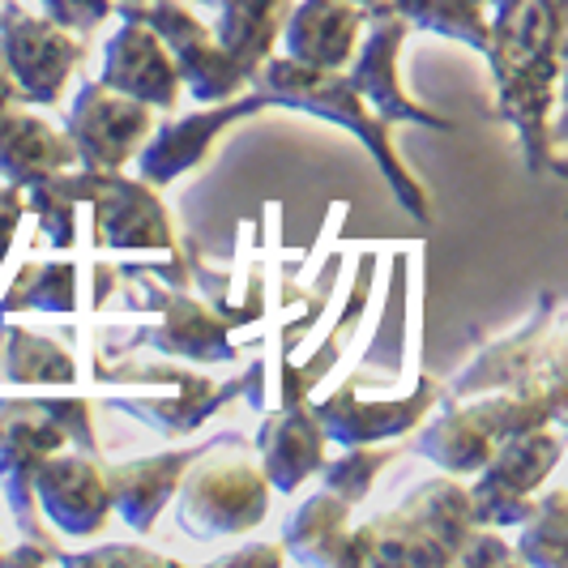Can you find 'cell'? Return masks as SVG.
I'll return each mask as SVG.
<instances>
[{
  "label": "cell",
  "mask_w": 568,
  "mask_h": 568,
  "mask_svg": "<svg viewBox=\"0 0 568 568\" xmlns=\"http://www.w3.org/2000/svg\"><path fill=\"white\" fill-rule=\"evenodd\" d=\"M517 526H521V535L513 542V556L521 565L560 568L568 556V491L551 487V491L535 496L530 513Z\"/></svg>",
  "instance_id": "26"
},
{
  "label": "cell",
  "mask_w": 568,
  "mask_h": 568,
  "mask_svg": "<svg viewBox=\"0 0 568 568\" xmlns=\"http://www.w3.org/2000/svg\"><path fill=\"white\" fill-rule=\"evenodd\" d=\"M440 402H445V410L415 436V449H419L432 466H440L445 475H475L487 457H491L496 440H491L466 410H457L449 398H440Z\"/></svg>",
  "instance_id": "24"
},
{
  "label": "cell",
  "mask_w": 568,
  "mask_h": 568,
  "mask_svg": "<svg viewBox=\"0 0 568 568\" xmlns=\"http://www.w3.org/2000/svg\"><path fill=\"white\" fill-rule=\"evenodd\" d=\"M159 300H138V304H154L159 308V325H150L142 334V342H150L154 351L175 355V359H205V364H219V359H235V346H231V325L227 313L201 304L193 295H184L180 286L163 291L154 286Z\"/></svg>",
  "instance_id": "17"
},
{
  "label": "cell",
  "mask_w": 568,
  "mask_h": 568,
  "mask_svg": "<svg viewBox=\"0 0 568 568\" xmlns=\"http://www.w3.org/2000/svg\"><path fill=\"white\" fill-rule=\"evenodd\" d=\"M43 406L52 410V419L60 424L64 440L73 449H90L94 454V415H90V402L85 398H43Z\"/></svg>",
  "instance_id": "31"
},
{
  "label": "cell",
  "mask_w": 568,
  "mask_h": 568,
  "mask_svg": "<svg viewBox=\"0 0 568 568\" xmlns=\"http://www.w3.org/2000/svg\"><path fill=\"white\" fill-rule=\"evenodd\" d=\"M115 4H142V0H115Z\"/></svg>",
  "instance_id": "40"
},
{
  "label": "cell",
  "mask_w": 568,
  "mask_h": 568,
  "mask_svg": "<svg viewBox=\"0 0 568 568\" xmlns=\"http://www.w3.org/2000/svg\"><path fill=\"white\" fill-rule=\"evenodd\" d=\"M60 184L94 210V240L103 248H129V253H168L175 244L168 205L159 201L154 184H145L142 175H124V171H60Z\"/></svg>",
  "instance_id": "5"
},
{
  "label": "cell",
  "mask_w": 568,
  "mask_h": 568,
  "mask_svg": "<svg viewBox=\"0 0 568 568\" xmlns=\"http://www.w3.org/2000/svg\"><path fill=\"white\" fill-rule=\"evenodd\" d=\"M560 457H565V440L560 432H551V424L500 440L470 484V505L479 526H496V530L517 526L530 513L542 484L551 479V470L560 466Z\"/></svg>",
  "instance_id": "7"
},
{
  "label": "cell",
  "mask_w": 568,
  "mask_h": 568,
  "mask_svg": "<svg viewBox=\"0 0 568 568\" xmlns=\"http://www.w3.org/2000/svg\"><path fill=\"white\" fill-rule=\"evenodd\" d=\"M227 565H283V542H253L244 551H231L219 560V568Z\"/></svg>",
  "instance_id": "36"
},
{
  "label": "cell",
  "mask_w": 568,
  "mask_h": 568,
  "mask_svg": "<svg viewBox=\"0 0 568 568\" xmlns=\"http://www.w3.org/2000/svg\"><path fill=\"white\" fill-rule=\"evenodd\" d=\"M0 57L18 85V103L57 108L85 48L78 30L60 27L48 13H30L18 0H0Z\"/></svg>",
  "instance_id": "6"
},
{
  "label": "cell",
  "mask_w": 568,
  "mask_h": 568,
  "mask_svg": "<svg viewBox=\"0 0 568 568\" xmlns=\"http://www.w3.org/2000/svg\"><path fill=\"white\" fill-rule=\"evenodd\" d=\"M22 214H27L22 189L9 184V180H0V265H4V256H9V248H13V235H18Z\"/></svg>",
  "instance_id": "35"
},
{
  "label": "cell",
  "mask_w": 568,
  "mask_h": 568,
  "mask_svg": "<svg viewBox=\"0 0 568 568\" xmlns=\"http://www.w3.org/2000/svg\"><path fill=\"white\" fill-rule=\"evenodd\" d=\"M159 381L168 385L163 394H115L112 406L142 419V424L159 427L168 436H184L201 427L219 406H227L231 394H240V381L231 385H219V381H205V376H193L184 368H171V364H159Z\"/></svg>",
  "instance_id": "18"
},
{
  "label": "cell",
  "mask_w": 568,
  "mask_h": 568,
  "mask_svg": "<svg viewBox=\"0 0 568 568\" xmlns=\"http://www.w3.org/2000/svg\"><path fill=\"white\" fill-rule=\"evenodd\" d=\"M0 376L22 385H73V355L27 329H0Z\"/></svg>",
  "instance_id": "27"
},
{
  "label": "cell",
  "mask_w": 568,
  "mask_h": 568,
  "mask_svg": "<svg viewBox=\"0 0 568 568\" xmlns=\"http://www.w3.org/2000/svg\"><path fill=\"white\" fill-rule=\"evenodd\" d=\"M484 57L491 64V78H496V115H505L517 129L526 168L565 171V163H560L565 145H560V124H556L560 57L513 48L500 34H487Z\"/></svg>",
  "instance_id": "3"
},
{
  "label": "cell",
  "mask_w": 568,
  "mask_h": 568,
  "mask_svg": "<svg viewBox=\"0 0 568 568\" xmlns=\"http://www.w3.org/2000/svg\"><path fill=\"white\" fill-rule=\"evenodd\" d=\"M197 4H210V9H219V4H223V0H197Z\"/></svg>",
  "instance_id": "39"
},
{
  "label": "cell",
  "mask_w": 568,
  "mask_h": 568,
  "mask_svg": "<svg viewBox=\"0 0 568 568\" xmlns=\"http://www.w3.org/2000/svg\"><path fill=\"white\" fill-rule=\"evenodd\" d=\"M154 120L159 112L142 99H129L103 82H85L69 108L64 133H69L82 168L124 171V163H133V154L150 138Z\"/></svg>",
  "instance_id": "9"
},
{
  "label": "cell",
  "mask_w": 568,
  "mask_h": 568,
  "mask_svg": "<svg viewBox=\"0 0 568 568\" xmlns=\"http://www.w3.org/2000/svg\"><path fill=\"white\" fill-rule=\"evenodd\" d=\"M99 82L129 94V99H142L154 112H171L180 103V94H184L168 43L138 18H124V27L108 39Z\"/></svg>",
  "instance_id": "14"
},
{
  "label": "cell",
  "mask_w": 568,
  "mask_h": 568,
  "mask_svg": "<svg viewBox=\"0 0 568 568\" xmlns=\"http://www.w3.org/2000/svg\"><path fill=\"white\" fill-rule=\"evenodd\" d=\"M517 556H513V547L500 535H496V526H475V535L462 542V551H457L454 565H513Z\"/></svg>",
  "instance_id": "33"
},
{
  "label": "cell",
  "mask_w": 568,
  "mask_h": 568,
  "mask_svg": "<svg viewBox=\"0 0 568 568\" xmlns=\"http://www.w3.org/2000/svg\"><path fill=\"white\" fill-rule=\"evenodd\" d=\"M325 432L316 424L313 406L308 402H291V406H278L261 419V432H256V454H261V470L274 491H295L313 479L325 462Z\"/></svg>",
  "instance_id": "16"
},
{
  "label": "cell",
  "mask_w": 568,
  "mask_h": 568,
  "mask_svg": "<svg viewBox=\"0 0 568 568\" xmlns=\"http://www.w3.org/2000/svg\"><path fill=\"white\" fill-rule=\"evenodd\" d=\"M432 402H440V389L427 376H419L410 398H359L355 381H346L329 398L313 402V415L325 440L346 449V445H376V440H394V436L415 432L427 419Z\"/></svg>",
  "instance_id": "13"
},
{
  "label": "cell",
  "mask_w": 568,
  "mask_h": 568,
  "mask_svg": "<svg viewBox=\"0 0 568 568\" xmlns=\"http://www.w3.org/2000/svg\"><path fill=\"white\" fill-rule=\"evenodd\" d=\"M52 22L69 30H94L112 18L115 0H34Z\"/></svg>",
  "instance_id": "32"
},
{
  "label": "cell",
  "mask_w": 568,
  "mask_h": 568,
  "mask_svg": "<svg viewBox=\"0 0 568 568\" xmlns=\"http://www.w3.org/2000/svg\"><path fill=\"white\" fill-rule=\"evenodd\" d=\"M73 163H78L73 142L52 120L27 112L22 103H9L0 112V180L30 189V184L73 168Z\"/></svg>",
  "instance_id": "19"
},
{
  "label": "cell",
  "mask_w": 568,
  "mask_h": 568,
  "mask_svg": "<svg viewBox=\"0 0 568 568\" xmlns=\"http://www.w3.org/2000/svg\"><path fill=\"white\" fill-rule=\"evenodd\" d=\"M484 4H487V13H491L487 22H505V18H509V13L517 9V4H521V0H484Z\"/></svg>",
  "instance_id": "38"
},
{
  "label": "cell",
  "mask_w": 568,
  "mask_h": 568,
  "mask_svg": "<svg viewBox=\"0 0 568 568\" xmlns=\"http://www.w3.org/2000/svg\"><path fill=\"white\" fill-rule=\"evenodd\" d=\"M372 9H389L410 30L419 27L432 30V34H445L457 43H470L475 52H484L487 34H491L484 0H381ZM372 9H364V13H372Z\"/></svg>",
  "instance_id": "25"
},
{
  "label": "cell",
  "mask_w": 568,
  "mask_h": 568,
  "mask_svg": "<svg viewBox=\"0 0 568 568\" xmlns=\"http://www.w3.org/2000/svg\"><path fill=\"white\" fill-rule=\"evenodd\" d=\"M64 565H145V568H163L168 560L142 551V547H99V551H78V556H57Z\"/></svg>",
  "instance_id": "34"
},
{
  "label": "cell",
  "mask_w": 568,
  "mask_h": 568,
  "mask_svg": "<svg viewBox=\"0 0 568 568\" xmlns=\"http://www.w3.org/2000/svg\"><path fill=\"white\" fill-rule=\"evenodd\" d=\"M115 9L120 18L145 22L168 43L180 85L193 90L197 103H227L235 94L253 90V69L231 57L184 0H142V4H115Z\"/></svg>",
  "instance_id": "4"
},
{
  "label": "cell",
  "mask_w": 568,
  "mask_h": 568,
  "mask_svg": "<svg viewBox=\"0 0 568 568\" xmlns=\"http://www.w3.org/2000/svg\"><path fill=\"white\" fill-rule=\"evenodd\" d=\"M253 90L265 103L300 108V112H313L321 120H329V124H342L351 138L364 142V150L376 159V168L385 171V180L398 193L402 205L419 223H432V201H427L424 184L402 168L398 150L389 142V124L359 99V90L351 85L346 69H313V64H300L291 57H270L256 64Z\"/></svg>",
  "instance_id": "1"
},
{
  "label": "cell",
  "mask_w": 568,
  "mask_h": 568,
  "mask_svg": "<svg viewBox=\"0 0 568 568\" xmlns=\"http://www.w3.org/2000/svg\"><path fill=\"white\" fill-rule=\"evenodd\" d=\"M368 34H359L355 43V57L346 64V78L359 90V99L368 103L372 112L381 115L385 124H427V129H454V120L440 112H432L424 103H415L402 85L398 73V52L406 43L410 27L402 22L398 13L389 9H372L368 18Z\"/></svg>",
  "instance_id": "10"
},
{
  "label": "cell",
  "mask_w": 568,
  "mask_h": 568,
  "mask_svg": "<svg viewBox=\"0 0 568 568\" xmlns=\"http://www.w3.org/2000/svg\"><path fill=\"white\" fill-rule=\"evenodd\" d=\"M565 27L568 0H521L505 22H491V34L509 39L513 48H526V52L565 57Z\"/></svg>",
  "instance_id": "28"
},
{
  "label": "cell",
  "mask_w": 568,
  "mask_h": 568,
  "mask_svg": "<svg viewBox=\"0 0 568 568\" xmlns=\"http://www.w3.org/2000/svg\"><path fill=\"white\" fill-rule=\"evenodd\" d=\"M18 308L73 313V308H78V265H69V261L27 265V270L18 274L13 291H9V300L0 304V313H18Z\"/></svg>",
  "instance_id": "29"
},
{
  "label": "cell",
  "mask_w": 568,
  "mask_h": 568,
  "mask_svg": "<svg viewBox=\"0 0 568 568\" xmlns=\"http://www.w3.org/2000/svg\"><path fill=\"white\" fill-rule=\"evenodd\" d=\"M34 505L57 526L60 535H99L112 517V491H108V470L90 449L64 445L52 454L39 475H34Z\"/></svg>",
  "instance_id": "11"
},
{
  "label": "cell",
  "mask_w": 568,
  "mask_h": 568,
  "mask_svg": "<svg viewBox=\"0 0 568 568\" xmlns=\"http://www.w3.org/2000/svg\"><path fill=\"white\" fill-rule=\"evenodd\" d=\"M9 103H18V85H13L9 69H4V57H0V112H4Z\"/></svg>",
  "instance_id": "37"
},
{
  "label": "cell",
  "mask_w": 568,
  "mask_h": 568,
  "mask_svg": "<svg viewBox=\"0 0 568 568\" xmlns=\"http://www.w3.org/2000/svg\"><path fill=\"white\" fill-rule=\"evenodd\" d=\"M283 556L300 565L351 568V505L334 491H313L283 526Z\"/></svg>",
  "instance_id": "21"
},
{
  "label": "cell",
  "mask_w": 568,
  "mask_h": 568,
  "mask_svg": "<svg viewBox=\"0 0 568 568\" xmlns=\"http://www.w3.org/2000/svg\"><path fill=\"white\" fill-rule=\"evenodd\" d=\"M398 513H406L419 530H427L457 560L462 542L475 535L479 517L470 505V487L457 484V475H440V479H424L402 496Z\"/></svg>",
  "instance_id": "22"
},
{
  "label": "cell",
  "mask_w": 568,
  "mask_h": 568,
  "mask_svg": "<svg viewBox=\"0 0 568 568\" xmlns=\"http://www.w3.org/2000/svg\"><path fill=\"white\" fill-rule=\"evenodd\" d=\"M291 4L295 0H223L210 30H214V39L227 48L231 57L256 73L261 60L274 57Z\"/></svg>",
  "instance_id": "23"
},
{
  "label": "cell",
  "mask_w": 568,
  "mask_h": 568,
  "mask_svg": "<svg viewBox=\"0 0 568 568\" xmlns=\"http://www.w3.org/2000/svg\"><path fill=\"white\" fill-rule=\"evenodd\" d=\"M364 4L355 0H300L283 22V52L313 69H346L364 34Z\"/></svg>",
  "instance_id": "15"
},
{
  "label": "cell",
  "mask_w": 568,
  "mask_h": 568,
  "mask_svg": "<svg viewBox=\"0 0 568 568\" xmlns=\"http://www.w3.org/2000/svg\"><path fill=\"white\" fill-rule=\"evenodd\" d=\"M261 108H265V99H261L256 90H244V94H235L227 103H205L201 112L175 115L168 124L150 129V138L142 142V150L133 154V159H138V175H142L145 184H154V189L180 180L184 171L201 168V159L210 154L214 138H219L227 124L261 112Z\"/></svg>",
  "instance_id": "12"
},
{
  "label": "cell",
  "mask_w": 568,
  "mask_h": 568,
  "mask_svg": "<svg viewBox=\"0 0 568 568\" xmlns=\"http://www.w3.org/2000/svg\"><path fill=\"white\" fill-rule=\"evenodd\" d=\"M193 454L197 449H168V454L103 466L108 470V491H112V513H120L138 535H145L171 505V496L180 487V475L193 462Z\"/></svg>",
  "instance_id": "20"
},
{
  "label": "cell",
  "mask_w": 568,
  "mask_h": 568,
  "mask_svg": "<svg viewBox=\"0 0 568 568\" xmlns=\"http://www.w3.org/2000/svg\"><path fill=\"white\" fill-rule=\"evenodd\" d=\"M389 462H394V449H385L381 440H376V445H346L342 457H334V462L325 457L316 475H321L325 491H334L346 505H359L372 491V484H376V475H381Z\"/></svg>",
  "instance_id": "30"
},
{
  "label": "cell",
  "mask_w": 568,
  "mask_h": 568,
  "mask_svg": "<svg viewBox=\"0 0 568 568\" xmlns=\"http://www.w3.org/2000/svg\"><path fill=\"white\" fill-rule=\"evenodd\" d=\"M274 487L265 479L261 462L248 454L244 440H214L193 454L184 466L180 487L171 496L175 521L193 539H223V535H248L265 521Z\"/></svg>",
  "instance_id": "2"
},
{
  "label": "cell",
  "mask_w": 568,
  "mask_h": 568,
  "mask_svg": "<svg viewBox=\"0 0 568 568\" xmlns=\"http://www.w3.org/2000/svg\"><path fill=\"white\" fill-rule=\"evenodd\" d=\"M69 440L43 398H0V491L22 539L48 542L39 505H34V475Z\"/></svg>",
  "instance_id": "8"
}]
</instances>
